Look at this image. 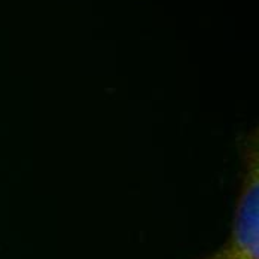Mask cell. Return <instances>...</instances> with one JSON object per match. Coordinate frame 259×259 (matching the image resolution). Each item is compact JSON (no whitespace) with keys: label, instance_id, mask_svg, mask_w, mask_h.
Here are the masks:
<instances>
[{"label":"cell","instance_id":"6da1fadb","mask_svg":"<svg viewBox=\"0 0 259 259\" xmlns=\"http://www.w3.org/2000/svg\"><path fill=\"white\" fill-rule=\"evenodd\" d=\"M243 178L225 244L203 259H259V151L258 131L249 133L240 146Z\"/></svg>","mask_w":259,"mask_h":259}]
</instances>
